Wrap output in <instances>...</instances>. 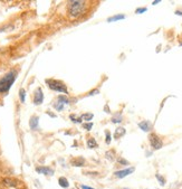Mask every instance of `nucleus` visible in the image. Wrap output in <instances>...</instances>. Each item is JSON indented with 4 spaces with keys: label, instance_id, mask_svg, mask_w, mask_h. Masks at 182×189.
Returning <instances> with one entry per match:
<instances>
[{
    "label": "nucleus",
    "instance_id": "obj_1",
    "mask_svg": "<svg viewBox=\"0 0 182 189\" xmlns=\"http://www.w3.org/2000/svg\"><path fill=\"white\" fill-rule=\"evenodd\" d=\"M86 9V2L85 1H69L68 2V12L71 18H76L83 15Z\"/></svg>",
    "mask_w": 182,
    "mask_h": 189
},
{
    "label": "nucleus",
    "instance_id": "obj_20",
    "mask_svg": "<svg viewBox=\"0 0 182 189\" xmlns=\"http://www.w3.org/2000/svg\"><path fill=\"white\" fill-rule=\"evenodd\" d=\"M71 119H72V121L75 122V123H80V122H82V119H80V117H76V115H74V114L71 115Z\"/></svg>",
    "mask_w": 182,
    "mask_h": 189
},
{
    "label": "nucleus",
    "instance_id": "obj_22",
    "mask_svg": "<svg viewBox=\"0 0 182 189\" xmlns=\"http://www.w3.org/2000/svg\"><path fill=\"white\" fill-rule=\"evenodd\" d=\"M5 184H7L8 186H16V181H14V180H11V179H5Z\"/></svg>",
    "mask_w": 182,
    "mask_h": 189
},
{
    "label": "nucleus",
    "instance_id": "obj_29",
    "mask_svg": "<svg viewBox=\"0 0 182 189\" xmlns=\"http://www.w3.org/2000/svg\"><path fill=\"white\" fill-rule=\"evenodd\" d=\"M158 4H160V0H155V1L152 2V5H158Z\"/></svg>",
    "mask_w": 182,
    "mask_h": 189
},
{
    "label": "nucleus",
    "instance_id": "obj_16",
    "mask_svg": "<svg viewBox=\"0 0 182 189\" xmlns=\"http://www.w3.org/2000/svg\"><path fill=\"white\" fill-rule=\"evenodd\" d=\"M93 117H94V115H93L92 113H85V114H83V115L80 117V119H82V120H85L86 122H88L89 120H92V119H93Z\"/></svg>",
    "mask_w": 182,
    "mask_h": 189
},
{
    "label": "nucleus",
    "instance_id": "obj_17",
    "mask_svg": "<svg viewBox=\"0 0 182 189\" xmlns=\"http://www.w3.org/2000/svg\"><path fill=\"white\" fill-rule=\"evenodd\" d=\"M87 147L88 148H95V147H97V143H96L95 139H93V138L88 139V140H87Z\"/></svg>",
    "mask_w": 182,
    "mask_h": 189
},
{
    "label": "nucleus",
    "instance_id": "obj_8",
    "mask_svg": "<svg viewBox=\"0 0 182 189\" xmlns=\"http://www.w3.org/2000/svg\"><path fill=\"white\" fill-rule=\"evenodd\" d=\"M139 128H140L141 130H143L144 132H149V131L151 130L152 125L149 121H142L139 123Z\"/></svg>",
    "mask_w": 182,
    "mask_h": 189
},
{
    "label": "nucleus",
    "instance_id": "obj_18",
    "mask_svg": "<svg viewBox=\"0 0 182 189\" xmlns=\"http://www.w3.org/2000/svg\"><path fill=\"white\" fill-rule=\"evenodd\" d=\"M112 122H113V123H120V122H122V115L121 114H118V115L113 117Z\"/></svg>",
    "mask_w": 182,
    "mask_h": 189
},
{
    "label": "nucleus",
    "instance_id": "obj_19",
    "mask_svg": "<svg viewBox=\"0 0 182 189\" xmlns=\"http://www.w3.org/2000/svg\"><path fill=\"white\" fill-rule=\"evenodd\" d=\"M57 100H59V101H61V102L64 103V104H69V100L66 96H64V95H61V96H58V98Z\"/></svg>",
    "mask_w": 182,
    "mask_h": 189
},
{
    "label": "nucleus",
    "instance_id": "obj_14",
    "mask_svg": "<svg viewBox=\"0 0 182 189\" xmlns=\"http://www.w3.org/2000/svg\"><path fill=\"white\" fill-rule=\"evenodd\" d=\"M64 105H65L64 103L61 102V101H59V100H57L56 102L53 104V106L55 107V109H56L57 111H61V110H63V109H64Z\"/></svg>",
    "mask_w": 182,
    "mask_h": 189
},
{
    "label": "nucleus",
    "instance_id": "obj_5",
    "mask_svg": "<svg viewBox=\"0 0 182 189\" xmlns=\"http://www.w3.org/2000/svg\"><path fill=\"white\" fill-rule=\"evenodd\" d=\"M135 170V168L134 167H130V168H126V169H122V170H118V171H115L114 172V176L116 178H125L126 176H129L131 175L132 172H134Z\"/></svg>",
    "mask_w": 182,
    "mask_h": 189
},
{
    "label": "nucleus",
    "instance_id": "obj_11",
    "mask_svg": "<svg viewBox=\"0 0 182 189\" xmlns=\"http://www.w3.org/2000/svg\"><path fill=\"white\" fill-rule=\"evenodd\" d=\"M58 184H59V186L61 187H63V188H67L69 186V182L68 180L66 179L65 177H61L59 179H58Z\"/></svg>",
    "mask_w": 182,
    "mask_h": 189
},
{
    "label": "nucleus",
    "instance_id": "obj_13",
    "mask_svg": "<svg viewBox=\"0 0 182 189\" xmlns=\"http://www.w3.org/2000/svg\"><path fill=\"white\" fill-rule=\"evenodd\" d=\"M125 18V16L124 15H115V16H113V17H110V18L107 19V21L108 23H112V21H118V20H122V19H124Z\"/></svg>",
    "mask_w": 182,
    "mask_h": 189
},
{
    "label": "nucleus",
    "instance_id": "obj_12",
    "mask_svg": "<svg viewBox=\"0 0 182 189\" xmlns=\"http://www.w3.org/2000/svg\"><path fill=\"white\" fill-rule=\"evenodd\" d=\"M84 163H85V160L83 158H77L72 161V165L75 167H82L84 166Z\"/></svg>",
    "mask_w": 182,
    "mask_h": 189
},
{
    "label": "nucleus",
    "instance_id": "obj_4",
    "mask_svg": "<svg viewBox=\"0 0 182 189\" xmlns=\"http://www.w3.org/2000/svg\"><path fill=\"white\" fill-rule=\"evenodd\" d=\"M149 140H150V144H151V147L153 148V149H155V150L161 149L162 146H163L162 140H161V139H160L156 134H154V133L150 134V136H149Z\"/></svg>",
    "mask_w": 182,
    "mask_h": 189
},
{
    "label": "nucleus",
    "instance_id": "obj_2",
    "mask_svg": "<svg viewBox=\"0 0 182 189\" xmlns=\"http://www.w3.org/2000/svg\"><path fill=\"white\" fill-rule=\"evenodd\" d=\"M16 77H17V72L10 71L0 79V93H6L9 91V88L16 81Z\"/></svg>",
    "mask_w": 182,
    "mask_h": 189
},
{
    "label": "nucleus",
    "instance_id": "obj_21",
    "mask_svg": "<svg viewBox=\"0 0 182 189\" xmlns=\"http://www.w3.org/2000/svg\"><path fill=\"white\" fill-rule=\"evenodd\" d=\"M156 179L159 180V182L161 184L162 186H164V184H165V180H164V178L161 176V175H156Z\"/></svg>",
    "mask_w": 182,
    "mask_h": 189
},
{
    "label": "nucleus",
    "instance_id": "obj_15",
    "mask_svg": "<svg viewBox=\"0 0 182 189\" xmlns=\"http://www.w3.org/2000/svg\"><path fill=\"white\" fill-rule=\"evenodd\" d=\"M19 98H20V102L21 103H25V100H26V91L21 88L20 91H19Z\"/></svg>",
    "mask_w": 182,
    "mask_h": 189
},
{
    "label": "nucleus",
    "instance_id": "obj_27",
    "mask_svg": "<svg viewBox=\"0 0 182 189\" xmlns=\"http://www.w3.org/2000/svg\"><path fill=\"white\" fill-rule=\"evenodd\" d=\"M99 90H93V91L92 92H89V94L88 95H94V94H97V93H99Z\"/></svg>",
    "mask_w": 182,
    "mask_h": 189
},
{
    "label": "nucleus",
    "instance_id": "obj_9",
    "mask_svg": "<svg viewBox=\"0 0 182 189\" xmlns=\"http://www.w3.org/2000/svg\"><path fill=\"white\" fill-rule=\"evenodd\" d=\"M125 134V129L124 128H118L116 130H115V133H114V138L115 139H120V138H122V136Z\"/></svg>",
    "mask_w": 182,
    "mask_h": 189
},
{
    "label": "nucleus",
    "instance_id": "obj_26",
    "mask_svg": "<svg viewBox=\"0 0 182 189\" xmlns=\"http://www.w3.org/2000/svg\"><path fill=\"white\" fill-rule=\"evenodd\" d=\"M118 162L121 163V165H129V161H127V160H124L123 158L118 159Z\"/></svg>",
    "mask_w": 182,
    "mask_h": 189
},
{
    "label": "nucleus",
    "instance_id": "obj_28",
    "mask_svg": "<svg viewBox=\"0 0 182 189\" xmlns=\"http://www.w3.org/2000/svg\"><path fill=\"white\" fill-rule=\"evenodd\" d=\"M80 188L82 189H95V188H92V187H88V186H85V185H82L80 186Z\"/></svg>",
    "mask_w": 182,
    "mask_h": 189
},
{
    "label": "nucleus",
    "instance_id": "obj_10",
    "mask_svg": "<svg viewBox=\"0 0 182 189\" xmlns=\"http://www.w3.org/2000/svg\"><path fill=\"white\" fill-rule=\"evenodd\" d=\"M38 121H39V119H38V117H33L30 119V121H29V127H30V129H33V130H35V129L38 127Z\"/></svg>",
    "mask_w": 182,
    "mask_h": 189
},
{
    "label": "nucleus",
    "instance_id": "obj_25",
    "mask_svg": "<svg viewBox=\"0 0 182 189\" xmlns=\"http://www.w3.org/2000/svg\"><path fill=\"white\" fill-rule=\"evenodd\" d=\"M105 134H106V143H111V133L108 132V131H106L105 132Z\"/></svg>",
    "mask_w": 182,
    "mask_h": 189
},
{
    "label": "nucleus",
    "instance_id": "obj_31",
    "mask_svg": "<svg viewBox=\"0 0 182 189\" xmlns=\"http://www.w3.org/2000/svg\"><path fill=\"white\" fill-rule=\"evenodd\" d=\"M123 189H129V188H123Z\"/></svg>",
    "mask_w": 182,
    "mask_h": 189
},
{
    "label": "nucleus",
    "instance_id": "obj_23",
    "mask_svg": "<svg viewBox=\"0 0 182 189\" xmlns=\"http://www.w3.org/2000/svg\"><path fill=\"white\" fill-rule=\"evenodd\" d=\"M146 10H148V8H137L136 10H135V14H137V15H139V14H143V12H145Z\"/></svg>",
    "mask_w": 182,
    "mask_h": 189
},
{
    "label": "nucleus",
    "instance_id": "obj_24",
    "mask_svg": "<svg viewBox=\"0 0 182 189\" xmlns=\"http://www.w3.org/2000/svg\"><path fill=\"white\" fill-rule=\"evenodd\" d=\"M92 127H93V123H92V122H89V123H85V124H84V128L86 129L87 131H89V130H91Z\"/></svg>",
    "mask_w": 182,
    "mask_h": 189
},
{
    "label": "nucleus",
    "instance_id": "obj_30",
    "mask_svg": "<svg viewBox=\"0 0 182 189\" xmlns=\"http://www.w3.org/2000/svg\"><path fill=\"white\" fill-rule=\"evenodd\" d=\"M175 14H177V15H179V16H182V11H179V10H177V11H175Z\"/></svg>",
    "mask_w": 182,
    "mask_h": 189
},
{
    "label": "nucleus",
    "instance_id": "obj_7",
    "mask_svg": "<svg viewBox=\"0 0 182 189\" xmlns=\"http://www.w3.org/2000/svg\"><path fill=\"white\" fill-rule=\"evenodd\" d=\"M36 171L38 174H44L45 176H53L54 175V170L50 169L49 167H38L36 168Z\"/></svg>",
    "mask_w": 182,
    "mask_h": 189
},
{
    "label": "nucleus",
    "instance_id": "obj_3",
    "mask_svg": "<svg viewBox=\"0 0 182 189\" xmlns=\"http://www.w3.org/2000/svg\"><path fill=\"white\" fill-rule=\"evenodd\" d=\"M46 83L48 85L50 90L56 92H59V93H65V94H68V90L63 82L61 81H57V79H46Z\"/></svg>",
    "mask_w": 182,
    "mask_h": 189
},
{
    "label": "nucleus",
    "instance_id": "obj_6",
    "mask_svg": "<svg viewBox=\"0 0 182 189\" xmlns=\"http://www.w3.org/2000/svg\"><path fill=\"white\" fill-rule=\"evenodd\" d=\"M44 102V94H42V91L40 87H38L36 92H35V96H34V103L36 105H40L42 103Z\"/></svg>",
    "mask_w": 182,
    "mask_h": 189
}]
</instances>
